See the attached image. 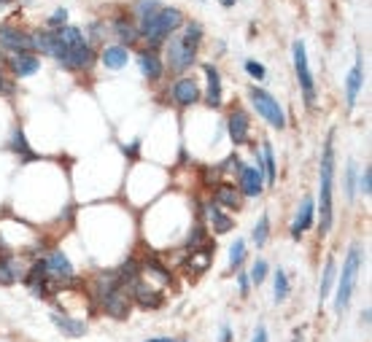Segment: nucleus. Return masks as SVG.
I'll list each match as a JSON object with an SVG mask.
<instances>
[{
	"label": "nucleus",
	"mask_w": 372,
	"mask_h": 342,
	"mask_svg": "<svg viewBox=\"0 0 372 342\" xmlns=\"http://www.w3.org/2000/svg\"><path fill=\"white\" fill-rule=\"evenodd\" d=\"M334 189V130L327 135L321 164H318V219H321V235L332 229V192Z\"/></svg>",
	"instance_id": "nucleus-1"
},
{
	"label": "nucleus",
	"mask_w": 372,
	"mask_h": 342,
	"mask_svg": "<svg viewBox=\"0 0 372 342\" xmlns=\"http://www.w3.org/2000/svg\"><path fill=\"white\" fill-rule=\"evenodd\" d=\"M200 38H203V27L197 22L186 24L184 36H170V43H167V68L173 73H184V70H189L194 65L197 49H200Z\"/></svg>",
	"instance_id": "nucleus-2"
},
{
	"label": "nucleus",
	"mask_w": 372,
	"mask_h": 342,
	"mask_svg": "<svg viewBox=\"0 0 372 342\" xmlns=\"http://www.w3.org/2000/svg\"><path fill=\"white\" fill-rule=\"evenodd\" d=\"M184 24V14L178 11V8H160L154 17H148V20L141 24V36L144 40L154 49V46H160V43H165L178 27Z\"/></svg>",
	"instance_id": "nucleus-3"
},
{
	"label": "nucleus",
	"mask_w": 372,
	"mask_h": 342,
	"mask_svg": "<svg viewBox=\"0 0 372 342\" xmlns=\"http://www.w3.org/2000/svg\"><path fill=\"white\" fill-rule=\"evenodd\" d=\"M359 270H362V245L353 242L351 248H348L346 262H343V272L337 275V300H334V310L337 313L348 310L353 288H356V278H359Z\"/></svg>",
	"instance_id": "nucleus-4"
},
{
	"label": "nucleus",
	"mask_w": 372,
	"mask_h": 342,
	"mask_svg": "<svg viewBox=\"0 0 372 342\" xmlns=\"http://www.w3.org/2000/svg\"><path fill=\"white\" fill-rule=\"evenodd\" d=\"M248 95H251V102H254L256 114L268 121L270 127H275V130H286V114H284V105L275 100L268 89H262V86H251Z\"/></svg>",
	"instance_id": "nucleus-5"
},
{
	"label": "nucleus",
	"mask_w": 372,
	"mask_h": 342,
	"mask_svg": "<svg viewBox=\"0 0 372 342\" xmlns=\"http://www.w3.org/2000/svg\"><path fill=\"white\" fill-rule=\"evenodd\" d=\"M291 54H294V73H297V81H300V86H302L305 102H308V108H316V79H313V73H310L305 40H294Z\"/></svg>",
	"instance_id": "nucleus-6"
},
{
	"label": "nucleus",
	"mask_w": 372,
	"mask_h": 342,
	"mask_svg": "<svg viewBox=\"0 0 372 342\" xmlns=\"http://www.w3.org/2000/svg\"><path fill=\"white\" fill-rule=\"evenodd\" d=\"M43 270H46V275H49L52 281L62 283V286L76 283V270H73L70 259H68L62 251H49L46 259H43Z\"/></svg>",
	"instance_id": "nucleus-7"
},
{
	"label": "nucleus",
	"mask_w": 372,
	"mask_h": 342,
	"mask_svg": "<svg viewBox=\"0 0 372 342\" xmlns=\"http://www.w3.org/2000/svg\"><path fill=\"white\" fill-rule=\"evenodd\" d=\"M265 192V170L262 157H256V164H240V194L259 197Z\"/></svg>",
	"instance_id": "nucleus-8"
},
{
	"label": "nucleus",
	"mask_w": 372,
	"mask_h": 342,
	"mask_svg": "<svg viewBox=\"0 0 372 342\" xmlns=\"http://www.w3.org/2000/svg\"><path fill=\"white\" fill-rule=\"evenodd\" d=\"M100 307L105 310V316H111V318H127L130 316V307H132V297H130V291L122 288V286H116L114 291H108L103 300H100Z\"/></svg>",
	"instance_id": "nucleus-9"
},
{
	"label": "nucleus",
	"mask_w": 372,
	"mask_h": 342,
	"mask_svg": "<svg viewBox=\"0 0 372 342\" xmlns=\"http://www.w3.org/2000/svg\"><path fill=\"white\" fill-rule=\"evenodd\" d=\"M170 98H173V102H176L178 108H192V105H197V100H200V84L194 79L181 76V79L173 84Z\"/></svg>",
	"instance_id": "nucleus-10"
},
{
	"label": "nucleus",
	"mask_w": 372,
	"mask_h": 342,
	"mask_svg": "<svg viewBox=\"0 0 372 342\" xmlns=\"http://www.w3.org/2000/svg\"><path fill=\"white\" fill-rule=\"evenodd\" d=\"M0 49L11 54H24V52H33V40L17 27H0Z\"/></svg>",
	"instance_id": "nucleus-11"
},
{
	"label": "nucleus",
	"mask_w": 372,
	"mask_h": 342,
	"mask_svg": "<svg viewBox=\"0 0 372 342\" xmlns=\"http://www.w3.org/2000/svg\"><path fill=\"white\" fill-rule=\"evenodd\" d=\"M313 219H316V202H313V197H305L302 205L297 208L294 221H291V238H294V240H300V238H302V235L310 229Z\"/></svg>",
	"instance_id": "nucleus-12"
},
{
	"label": "nucleus",
	"mask_w": 372,
	"mask_h": 342,
	"mask_svg": "<svg viewBox=\"0 0 372 342\" xmlns=\"http://www.w3.org/2000/svg\"><path fill=\"white\" fill-rule=\"evenodd\" d=\"M227 127H229V138L235 146H243L248 141V132H251V121H248V114L243 108H235L232 114H229L227 119Z\"/></svg>",
	"instance_id": "nucleus-13"
},
{
	"label": "nucleus",
	"mask_w": 372,
	"mask_h": 342,
	"mask_svg": "<svg viewBox=\"0 0 372 342\" xmlns=\"http://www.w3.org/2000/svg\"><path fill=\"white\" fill-rule=\"evenodd\" d=\"M203 210H206V219H208V224H210V229H213V235H227L229 229L235 226V219L222 210V205L208 202Z\"/></svg>",
	"instance_id": "nucleus-14"
},
{
	"label": "nucleus",
	"mask_w": 372,
	"mask_h": 342,
	"mask_svg": "<svg viewBox=\"0 0 372 342\" xmlns=\"http://www.w3.org/2000/svg\"><path fill=\"white\" fill-rule=\"evenodd\" d=\"M362 54L356 57V62H353L351 73H348V79H346V102H348V108H353L356 105V100H359V92H362V86H364V70H362Z\"/></svg>",
	"instance_id": "nucleus-15"
},
{
	"label": "nucleus",
	"mask_w": 372,
	"mask_h": 342,
	"mask_svg": "<svg viewBox=\"0 0 372 342\" xmlns=\"http://www.w3.org/2000/svg\"><path fill=\"white\" fill-rule=\"evenodd\" d=\"M138 65H141V73H144L148 81H160V79H162V70H165V65H162L160 54H157L154 49H144V52L138 54Z\"/></svg>",
	"instance_id": "nucleus-16"
},
{
	"label": "nucleus",
	"mask_w": 372,
	"mask_h": 342,
	"mask_svg": "<svg viewBox=\"0 0 372 342\" xmlns=\"http://www.w3.org/2000/svg\"><path fill=\"white\" fill-rule=\"evenodd\" d=\"M8 65H11V73H14V76L24 79V76H33V73H38L41 60H38L33 52H24V54H11Z\"/></svg>",
	"instance_id": "nucleus-17"
},
{
	"label": "nucleus",
	"mask_w": 372,
	"mask_h": 342,
	"mask_svg": "<svg viewBox=\"0 0 372 342\" xmlns=\"http://www.w3.org/2000/svg\"><path fill=\"white\" fill-rule=\"evenodd\" d=\"M203 73H206L208 79V95H206L208 105L210 108H222L224 95H222V76H219V70L213 65H203Z\"/></svg>",
	"instance_id": "nucleus-18"
},
{
	"label": "nucleus",
	"mask_w": 372,
	"mask_h": 342,
	"mask_svg": "<svg viewBox=\"0 0 372 342\" xmlns=\"http://www.w3.org/2000/svg\"><path fill=\"white\" fill-rule=\"evenodd\" d=\"M213 202L224 205L229 210H238L240 208V189H235L232 183H216L213 186Z\"/></svg>",
	"instance_id": "nucleus-19"
},
{
	"label": "nucleus",
	"mask_w": 372,
	"mask_h": 342,
	"mask_svg": "<svg viewBox=\"0 0 372 342\" xmlns=\"http://www.w3.org/2000/svg\"><path fill=\"white\" fill-rule=\"evenodd\" d=\"M24 275H27V267H22L14 256H0V283H17V281H24Z\"/></svg>",
	"instance_id": "nucleus-20"
},
{
	"label": "nucleus",
	"mask_w": 372,
	"mask_h": 342,
	"mask_svg": "<svg viewBox=\"0 0 372 342\" xmlns=\"http://www.w3.org/2000/svg\"><path fill=\"white\" fill-rule=\"evenodd\" d=\"M52 321H54V326L60 329L62 334H68V337H84V332H86V321H82V318H70V316H65V313H52Z\"/></svg>",
	"instance_id": "nucleus-21"
},
{
	"label": "nucleus",
	"mask_w": 372,
	"mask_h": 342,
	"mask_svg": "<svg viewBox=\"0 0 372 342\" xmlns=\"http://www.w3.org/2000/svg\"><path fill=\"white\" fill-rule=\"evenodd\" d=\"M210 262H213V251L206 245V248L192 251V256L184 259V267H186V272H192V275H203L208 267H210Z\"/></svg>",
	"instance_id": "nucleus-22"
},
{
	"label": "nucleus",
	"mask_w": 372,
	"mask_h": 342,
	"mask_svg": "<svg viewBox=\"0 0 372 342\" xmlns=\"http://www.w3.org/2000/svg\"><path fill=\"white\" fill-rule=\"evenodd\" d=\"M130 60V54H127V46H105L103 54H100V62H103L108 70H122L124 65Z\"/></svg>",
	"instance_id": "nucleus-23"
},
{
	"label": "nucleus",
	"mask_w": 372,
	"mask_h": 342,
	"mask_svg": "<svg viewBox=\"0 0 372 342\" xmlns=\"http://www.w3.org/2000/svg\"><path fill=\"white\" fill-rule=\"evenodd\" d=\"M334 283H337V262L330 256V259H327V267H324V275H321V286H318V300H321V302L330 297Z\"/></svg>",
	"instance_id": "nucleus-24"
},
{
	"label": "nucleus",
	"mask_w": 372,
	"mask_h": 342,
	"mask_svg": "<svg viewBox=\"0 0 372 342\" xmlns=\"http://www.w3.org/2000/svg\"><path fill=\"white\" fill-rule=\"evenodd\" d=\"M262 170H265V181L272 186L275 178H278V164H275V151L268 141L262 143Z\"/></svg>",
	"instance_id": "nucleus-25"
},
{
	"label": "nucleus",
	"mask_w": 372,
	"mask_h": 342,
	"mask_svg": "<svg viewBox=\"0 0 372 342\" xmlns=\"http://www.w3.org/2000/svg\"><path fill=\"white\" fill-rule=\"evenodd\" d=\"M8 148L14 151V154H20L24 160H36V154L30 151V143L24 138V130L22 127H14V132H11V143H8Z\"/></svg>",
	"instance_id": "nucleus-26"
},
{
	"label": "nucleus",
	"mask_w": 372,
	"mask_h": 342,
	"mask_svg": "<svg viewBox=\"0 0 372 342\" xmlns=\"http://www.w3.org/2000/svg\"><path fill=\"white\" fill-rule=\"evenodd\" d=\"M114 33H116V38L122 40V43H135V40L141 38V33H138V27L132 24V22H127V20H116L114 22Z\"/></svg>",
	"instance_id": "nucleus-27"
},
{
	"label": "nucleus",
	"mask_w": 372,
	"mask_h": 342,
	"mask_svg": "<svg viewBox=\"0 0 372 342\" xmlns=\"http://www.w3.org/2000/svg\"><path fill=\"white\" fill-rule=\"evenodd\" d=\"M160 8H162V6H160V0H138V3H135V17H138V24H144L148 17H154Z\"/></svg>",
	"instance_id": "nucleus-28"
},
{
	"label": "nucleus",
	"mask_w": 372,
	"mask_h": 342,
	"mask_svg": "<svg viewBox=\"0 0 372 342\" xmlns=\"http://www.w3.org/2000/svg\"><path fill=\"white\" fill-rule=\"evenodd\" d=\"M268 238H270V219L268 216H259V221H256L254 232H251V240H254L256 248H262L268 242Z\"/></svg>",
	"instance_id": "nucleus-29"
},
{
	"label": "nucleus",
	"mask_w": 372,
	"mask_h": 342,
	"mask_svg": "<svg viewBox=\"0 0 372 342\" xmlns=\"http://www.w3.org/2000/svg\"><path fill=\"white\" fill-rule=\"evenodd\" d=\"M289 291H291V286H289L286 272H284V270H278V272H275V302H286Z\"/></svg>",
	"instance_id": "nucleus-30"
},
{
	"label": "nucleus",
	"mask_w": 372,
	"mask_h": 342,
	"mask_svg": "<svg viewBox=\"0 0 372 342\" xmlns=\"http://www.w3.org/2000/svg\"><path fill=\"white\" fill-rule=\"evenodd\" d=\"M246 262V240H238L232 242V248H229V267L235 270V267H240V264Z\"/></svg>",
	"instance_id": "nucleus-31"
},
{
	"label": "nucleus",
	"mask_w": 372,
	"mask_h": 342,
	"mask_svg": "<svg viewBox=\"0 0 372 342\" xmlns=\"http://www.w3.org/2000/svg\"><path fill=\"white\" fill-rule=\"evenodd\" d=\"M248 278L256 283V286L265 283V278H268V262H265V259H256L254 267H251V275H248Z\"/></svg>",
	"instance_id": "nucleus-32"
},
{
	"label": "nucleus",
	"mask_w": 372,
	"mask_h": 342,
	"mask_svg": "<svg viewBox=\"0 0 372 342\" xmlns=\"http://www.w3.org/2000/svg\"><path fill=\"white\" fill-rule=\"evenodd\" d=\"M359 192L364 194V197H370L372 192V167L367 164L364 170H362V176H359Z\"/></svg>",
	"instance_id": "nucleus-33"
},
{
	"label": "nucleus",
	"mask_w": 372,
	"mask_h": 342,
	"mask_svg": "<svg viewBox=\"0 0 372 342\" xmlns=\"http://www.w3.org/2000/svg\"><path fill=\"white\" fill-rule=\"evenodd\" d=\"M246 70H248V76H254V79H256V81L265 79V65H262V62L246 60Z\"/></svg>",
	"instance_id": "nucleus-34"
},
{
	"label": "nucleus",
	"mask_w": 372,
	"mask_h": 342,
	"mask_svg": "<svg viewBox=\"0 0 372 342\" xmlns=\"http://www.w3.org/2000/svg\"><path fill=\"white\" fill-rule=\"evenodd\" d=\"M203 240H206V226H203V224H197V226H194V232L189 235V248L200 245Z\"/></svg>",
	"instance_id": "nucleus-35"
},
{
	"label": "nucleus",
	"mask_w": 372,
	"mask_h": 342,
	"mask_svg": "<svg viewBox=\"0 0 372 342\" xmlns=\"http://www.w3.org/2000/svg\"><path fill=\"white\" fill-rule=\"evenodd\" d=\"M65 22H68V11H65V8H57V11L52 14L49 24H52V27H65Z\"/></svg>",
	"instance_id": "nucleus-36"
},
{
	"label": "nucleus",
	"mask_w": 372,
	"mask_h": 342,
	"mask_svg": "<svg viewBox=\"0 0 372 342\" xmlns=\"http://www.w3.org/2000/svg\"><path fill=\"white\" fill-rule=\"evenodd\" d=\"M251 342H270L268 326H265V323H259V326L254 329V334H251Z\"/></svg>",
	"instance_id": "nucleus-37"
},
{
	"label": "nucleus",
	"mask_w": 372,
	"mask_h": 342,
	"mask_svg": "<svg viewBox=\"0 0 372 342\" xmlns=\"http://www.w3.org/2000/svg\"><path fill=\"white\" fill-rule=\"evenodd\" d=\"M0 95H14V81L0 73Z\"/></svg>",
	"instance_id": "nucleus-38"
},
{
	"label": "nucleus",
	"mask_w": 372,
	"mask_h": 342,
	"mask_svg": "<svg viewBox=\"0 0 372 342\" xmlns=\"http://www.w3.org/2000/svg\"><path fill=\"white\" fill-rule=\"evenodd\" d=\"M238 286H240V294L246 297V294H248V286H251V278H248L246 272H240V275H238Z\"/></svg>",
	"instance_id": "nucleus-39"
},
{
	"label": "nucleus",
	"mask_w": 372,
	"mask_h": 342,
	"mask_svg": "<svg viewBox=\"0 0 372 342\" xmlns=\"http://www.w3.org/2000/svg\"><path fill=\"white\" fill-rule=\"evenodd\" d=\"M353 178H356V167H348V183H346V189H348V197H353L356 194V189H353Z\"/></svg>",
	"instance_id": "nucleus-40"
},
{
	"label": "nucleus",
	"mask_w": 372,
	"mask_h": 342,
	"mask_svg": "<svg viewBox=\"0 0 372 342\" xmlns=\"http://www.w3.org/2000/svg\"><path fill=\"white\" fill-rule=\"evenodd\" d=\"M138 148H141V143H130V146H124V154H130V157H138Z\"/></svg>",
	"instance_id": "nucleus-41"
},
{
	"label": "nucleus",
	"mask_w": 372,
	"mask_h": 342,
	"mask_svg": "<svg viewBox=\"0 0 372 342\" xmlns=\"http://www.w3.org/2000/svg\"><path fill=\"white\" fill-rule=\"evenodd\" d=\"M219 342H232V329H229V326H222V334H219Z\"/></svg>",
	"instance_id": "nucleus-42"
},
{
	"label": "nucleus",
	"mask_w": 372,
	"mask_h": 342,
	"mask_svg": "<svg viewBox=\"0 0 372 342\" xmlns=\"http://www.w3.org/2000/svg\"><path fill=\"white\" fill-rule=\"evenodd\" d=\"M146 342H178V340H173V337H151V340Z\"/></svg>",
	"instance_id": "nucleus-43"
},
{
	"label": "nucleus",
	"mask_w": 372,
	"mask_h": 342,
	"mask_svg": "<svg viewBox=\"0 0 372 342\" xmlns=\"http://www.w3.org/2000/svg\"><path fill=\"white\" fill-rule=\"evenodd\" d=\"M370 307H367V310H364V313H362V321H364V326H370Z\"/></svg>",
	"instance_id": "nucleus-44"
},
{
	"label": "nucleus",
	"mask_w": 372,
	"mask_h": 342,
	"mask_svg": "<svg viewBox=\"0 0 372 342\" xmlns=\"http://www.w3.org/2000/svg\"><path fill=\"white\" fill-rule=\"evenodd\" d=\"M291 342H302V332H294V337H291Z\"/></svg>",
	"instance_id": "nucleus-45"
},
{
	"label": "nucleus",
	"mask_w": 372,
	"mask_h": 342,
	"mask_svg": "<svg viewBox=\"0 0 372 342\" xmlns=\"http://www.w3.org/2000/svg\"><path fill=\"white\" fill-rule=\"evenodd\" d=\"M235 3H238V0H222V6H227V8H232Z\"/></svg>",
	"instance_id": "nucleus-46"
},
{
	"label": "nucleus",
	"mask_w": 372,
	"mask_h": 342,
	"mask_svg": "<svg viewBox=\"0 0 372 342\" xmlns=\"http://www.w3.org/2000/svg\"><path fill=\"white\" fill-rule=\"evenodd\" d=\"M0 3H8V0H0Z\"/></svg>",
	"instance_id": "nucleus-47"
}]
</instances>
